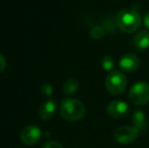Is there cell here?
I'll return each instance as SVG.
<instances>
[{
	"label": "cell",
	"instance_id": "1",
	"mask_svg": "<svg viewBox=\"0 0 149 148\" xmlns=\"http://www.w3.org/2000/svg\"><path fill=\"white\" fill-rule=\"evenodd\" d=\"M60 115L64 120L69 122L80 121L85 115V107L80 101L67 97L61 101Z\"/></svg>",
	"mask_w": 149,
	"mask_h": 148
},
{
	"label": "cell",
	"instance_id": "2",
	"mask_svg": "<svg viewBox=\"0 0 149 148\" xmlns=\"http://www.w3.org/2000/svg\"><path fill=\"white\" fill-rule=\"evenodd\" d=\"M117 26L122 32L127 34L134 33L140 28L141 17L138 12L131 8H125L119 11L116 17Z\"/></svg>",
	"mask_w": 149,
	"mask_h": 148
},
{
	"label": "cell",
	"instance_id": "3",
	"mask_svg": "<svg viewBox=\"0 0 149 148\" xmlns=\"http://www.w3.org/2000/svg\"><path fill=\"white\" fill-rule=\"evenodd\" d=\"M106 87L112 94H120L127 87V78L121 71H112L106 78Z\"/></svg>",
	"mask_w": 149,
	"mask_h": 148
},
{
	"label": "cell",
	"instance_id": "4",
	"mask_svg": "<svg viewBox=\"0 0 149 148\" xmlns=\"http://www.w3.org/2000/svg\"><path fill=\"white\" fill-rule=\"evenodd\" d=\"M129 99L135 106H144L149 103V84L137 82L130 89Z\"/></svg>",
	"mask_w": 149,
	"mask_h": 148
},
{
	"label": "cell",
	"instance_id": "5",
	"mask_svg": "<svg viewBox=\"0 0 149 148\" xmlns=\"http://www.w3.org/2000/svg\"><path fill=\"white\" fill-rule=\"evenodd\" d=\"M139 132L140 131L136 127L122 126L115 131L114 136L116 141L120 144H129V143L134 142L138 138Z\"/></svg>",
	"mask_w": 149,
	"mask_h": 148
},
{
	"label": "cell",
	"instance_id": "6",
	"mask_svg": "<svg viewBox=\"0 0 149 148\" xmlns=\"http://www.w3.org/2000/svg\"><path fill=\"white\" fill-rule=\"evenodd\" d=\"M42 136V131L39 127L30 125L22 129L20 132V140L26 145H33L40 140Z\"/></svg>",
	"mask_w": 149,
	"mask_h": 148
},
{
	"label": "cell",
	"instance_id": "7",
	"mask_svg": "<svg viewBox=\"0 0 149 148\" xmlns=\"http://www.w3.org/2000/svg\"><path fill=\"white\" fill-rule=\"evenodd\" d=\"M129 112V106L122 101H113L107 107V113L109 116L115 119H121L125 117Z\"/></svg>",
	"mask_w": 149,
	"mask_h": 148
},
{
	"label": "cell",
	"instance_id": "8",
	"mask_svg": "<svg viewBox=\"0 0 149 148\" xmlns=\"http://www.w3.org/2000/svg\"><path fill=\"white\" fill-rule=\"evenodd\" d=\"M140 65V59L135 54H126L120 59L119 66L123 71L131 73L138 69Z\"/></svg>",
	"mask_w": 149,
	"mask_h": 148
},
{
	"label": "cell",
	"instance_id": "9",
	"mask_svg": "<svg viewBox=\"0 0 149 148\" xmlns=\"http://www.w3.org/2000/svg\"><path fill=\"white\" fill-rule=\"evenodd\" d=\"M56 112V101L53 99H49L46 103L42 105V107L39 110V115L42 120L48 121L52 119Z\"/></svg>",
	"mask_w": 149,
	"mask_h": 148
},
{
	"label": "cell",
	"instance_id": "10",
	"mask_svg": "<svg viewBox=\"0 0 149 148\" xmlns=\"http://www.w3.org/2000/svg\"><path fill=\"white\" fill-rule=\"evenodd\" d=\"M133 44L135 48L140 51H144V50L149 48V32L143 30L138 32L135 35L133 39Z\"/></svg>",
	"mask_w": 149,
	"mask_h": 148
},
{
	"label": "cell",
	"instance_id": "11",
	"mask_svg": "<svg viewBox=\"0 0 149 148\" xmlns=\"http://www.w3.org/2000/svg\"><path fill=\"white\" fill-rule=\"evenodd\" d=\"M132 121H133L134 127L138 129V130H143L146 128V118L143 112L141 111H136L132 115Z\"/></svg>",
	"mask_w": 149,
	"mask_h": 148
},
{
	"label": "cell",
	"instance_id": "12",
	"mask_svg": "<svg viewBox=\"0 0 149 148\" xmlns=\"http://www.w3.org/2000/svg\"><path fill=\"white\" fill-rule=\"evenodd\" d=\"M78 86H79L78 81H77L76 79L69 78L65 81L64 85H63V90H64V92L67 93V94H72L75 91H77Z\"/></svg>",
	"mask_w": 149,
	"mask_h": 148
},
{
	"label": "cell",
	"instance_id": "13",
	"mask_svg": "<svg viewBox=\"0 0 149 148\" xmlns=\"http://www.w3.org/2000/svg\"><path fill=\"white\" fill-rule=\"evenodd\" d=\"M114 58L112 56H106V57L102 59V68L107 71H111L114 67Z\"/></svg>",
	"mask_w": 149,
	"mask_h": 148
},
{
	"label": "cell",
	"instance_id": "14",
	"mask_svg": "<svg viewBox=\"0 0 149 148\" xmlns=\"http://www.w3.org/2000/svg\"><path fill=\"white\" fill-rule=\"evenodd\" d=\"M104 35V31L102 30V28L100 26H94L91 30V32H90V36L95 40H98V39H100V38H102Z\"/></svg>",
	"mask_w": 149,
	"mask_h": 148
},
{
	"label": "cell",
	"instance_id": "15",
	"mask_svg": "<svg viewBox=\"0 0 149 148\" xmlns=\"http://www.w3.org/2000/svg\"><path fill=\"white\" fill-rule=\"evenodd\" d=\"M41 91H42V93H43V95L49 97H51L52 93H53V88H52V86L49 83H45V84L42 85Z\"/></svg>",
	"mask_w": 149,
	"mask_h": 148
},
{
	"label": "cell",
	"instance_id": "16",
	"mask_svg": "<svg viewBox=\"0 0 149 148\" xmlns=\"http://www.w3.org/2000/svg\"><path fill=\"white\" fill-rule=\"evenodd\" d=\"M42 148H63V146L56 141H49V142L45 143Z\"/></svg>",
	"mask_w": 149,
	"mask_h": 148
},
{
	"label": "cell",
	"instance_id": "17",
	"mask_svg": "<svg viewBox=\"0 0 149 148\" xmlns=\"http://www.w3.org/2000/svg\"><path fill=\"white\" fill-rule=\"evenodd\" d=\"M5 67H6V60L3 57V55L0 54V73L5 69Z\"/></svg>",
	"mask_w": 149,
	"mask_h": 148
},
{
	"label": "cell",
	"instance_id": "18",
	"mask_svg": "<svg viewBox=\"0 0 149 148\" xmlns=\"http://www.w3.org/2000/svg\"><path fill=\"white\" fill-rule=\"evenodd\" d=\"M144 24H145V26L149 30V13L146 14L145 17H144Z\"/></svg>",
	"mask_w": 149,
	"mask_h": 148
}]
</instances>
